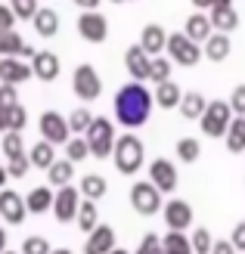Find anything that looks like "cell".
Returning <instances> with one entry per match:
<instances>
[{"instance_id":"obj_1","label":"cell","mask_w":245,"mask_h":254,"mask_svg":"<svg viewBox=\"0 0 245 254\" xmlns=\"http://www.w3.org/2000/svg\"><path fill=\"white\" fill-rule=\"evenodd\" d=\"M152 106H156V93H149V87L143 81H131L118 87L115 93V121H118L124 130H137L143 127L152 115Z\"/></svg>"},{"instance_id":"obj_2","label":"cell","mask_w":245,"mask_h":254,"mask_svg":"<svg viewBox=\"0 0 245 254\" xmlns=\"http://www.w3.org/2000/svg\"><path fill=\"white\" fill-rule=\"evenodd\" d=\"M143 158H146L143 139H140L137 133L118 136V143H115V149H112V161H115V168H118L121 174H137L140 168H143Z\"/></svg>"},{"instance_id":"obj_3","label":"cell","mask_w":245,"mask_h":254,"mask_svg":"<svg viewBox=\"0 0 245 254\" xmlns=\"http://www.w3.org/2000/svg\"><path fill=\"white\" fill-rule=\"evenodd\" d=\"M233 118H236V112H233V106H230V99L227 103L224 99H211L208 109H205V115L199 118V127H202V133L208 139H221V136H227Z\"/></svg>"},{"instance_id":"obj_4","label":"cell","mask_w":245,"mask_h":254,"mask_svg":"<svg viewBox=\"0 0 245 254\" xmlns=\"http://www.w3.org/2000/svg\"><path fill=\"white\" fill-rule=\"evenodd\" d=\"M87 146H90V155L93 158H109L115 143H118V136H115V124L109 118H93V124L87 127Z\"/></svg>"},{"instance_id":"obj_5","label":"cell","mask_w":245,"mask_h":254,"mask_svg":"<svg viewBox=\"0 0 245 254\" xmlns=\"http://www.w3.org/2000/svg\"><path fill=\"white\" fill-rule=\"evenodd\" d=\"M167 56H171L177 65H183V68H192V65H199V59L205 56V50L202 44H196L186 31H174V34H167V50H164Z\"/></svg>"},{"instance_id":"obj_6","label":"cell","mask_w":245,"mask_h":254,"mask_svg":"<svg viewBox=\"0 0 245 254\" xmlns=\"http://www.w3.org/2000/svg\"><path fill=\"white\" fill-rule=\"evenodd\" d=\"M164 192L152 183V180H140L131 186V205L137 214H143V217H152V214H159L164 208Z\"/></svg>"},{"instance_id":"obj_7","label":"cell","mask_w":245,"mask_h":254,"mask_svg":"<svg viewBox=\"0 0 245 254\" xmlns=\"http://www.w3.org/2000/svg\"><path fill=\"white\" fill-rule=\"evenodd\" d=\"M72 90H75V96H81L84 103L99 99V93H102V78H99V71L90 65V62H81V65L75 68V74H72Z\"/></svg>"},{"instance_id":"obj_8","label":"cell","mask_w":245,"mask_h":254,"mask_svg":"<svg viewBox=\"0 0 245 254\" xmlns=\"http://www.w3.org/2000/svg\"><path fill=\"white\" fill-rule=\"evenodd\" d=\"M37 127H41V139H47V143L53 146H66L72 139V127H69V118H62L59 112H44L41 121H37Z\"/></svg>"},{"instance_id":"obj_9","label":"cell","mask_w":245,"mask_h":254,"mask_svg":"<svg viewBox=\"0 0 245 254\" xmlns=\"http://www.w3.org/2000/svg\"><path fill=\"white\" fill-rule=\"evenodd\" d=\"M78 34L87 44H102L109 37V22L99 9H81L78 16Z\"/></svg>"},{"instance_id":"obj_10","label":"cell","mask_w":245,"mask_h":254,"mask_svg":"<svg viewBox=\"0 0 245 254\" xmlns=\"http://www.w3.org/2000/svg\"><path fill=\"white\" fill-rule=\"evenodd\" d=\"M78 208H81V189H75L72 183L56 189V198H53V214L59 223H72L78 217Z\"/></svg>"},{"instance_id":"obj_11","label":"cell","mask_w":245,"mask_h":254,"mask_svg":"<svg viewBox=\"0 0 245 254\" xmlns=\"http://www.w3.org/2000/svg\"><path fill=\"white\" fill-rule=\"evenodd\" d=\"M28 78H34L31 62L19 59V56H0V84H25Z\"/></svg>"},{"instance_id":"obj_12","label":"cell","mask_w":245,"mask_h":254,"mask_svg":"<svg viewBox=\"0 0 245 254\" xmlns=\"http://www.w3.org/2000/svg\"><path fill=\"white\" fill-rule=\"evenodd\" d=\"M208 16H211V25H214V31H236L239 28V12L233 6V0H214V6L208 9Z\"/></svg>"},{"instance_id":"obj_13","label":"cell","mask_w":245,"mask_h":254,"mask_svg":"<svg viewBox=\"0 0 245 254\" xmlns=\"http://www.w3.org/2000/svg\"><path fill=\"white\" fill-rule=\"evenodd\" d=\"M149 180L156 183L164 195H171L174 189H177V183H180V177H177V171H174V161H167V158H156L149 164Z\"/></svg>"},{"instance_id":"obj_14","label":"cell","mask_w":245,"mask_h":254,"mask_svg":"<svg viewBox=\"0 0 245 254\" xmlns=\"http://www.w3.org/2000/svg\"><path fill=\"white\" fill-rule=\"evenodd\" d=\"M25 214H28V208H25V198L16 189H0V220L16 226L25 220Z\"/></svg>"},{"instance_id":"obj_15","label":"cell","mask_w":245,"mask_h":254,"mask_svg":"<svg viewBox=\"0 0 245 254\" xmlns=\"http://www.w3.org/2000/svg\"><path fill=\"white\" fill-rule=\"evenodd\" d=\"M164 223H167V230H186V226L192 223V205L183 198H171V201H164Z\"/></svg>"},{"instance_id":"obj_16","label":"cell","mask_w":245,"mask_h":254,"mask_svg":"<svg viewBox=\"0 0 245 254\" xmlns=\"http://www.w3.org/2000/svg\"><path fill=\"white\" fill-rule=\"evenodd\" d=\"M59 68H62V62H59L56 53H50V50H37L34 59H31V71H34V78H37V81H44V84L56 81V78H59Z\"/></svg>"},{"instance_id":"obj_17","label":"cell","mask_w":245,"mask_h":254,"mask_svg":"<svg viewBox=\"0 0 245 254\" xmlns=\"http://www.w3.org/2000/svg\"><path fill=\"white\" fill-rule=\"evenodd\" d=\"M34 53L37 50L31 47V44H25V37L12 28V31H6V34H0V56H19V59H34Z\"/></svg>"},{"instance_id":"obj_18","label":"cell","mask_w":245,"mask_h":254,"mask_svg":"<svg viewBox=\"0 0 245 254\" xmlns=\"http://www.w3.org/2000/svg\"><path fill=\"white\" fill-rule=\"evenodd\" d=\"M149 62H152V56H149L140 44L127 47V53H124V65H127V71H131V78H134V81H149Z\"/></svg>"},{"instance_id":"obj_19","label":"cell","mask_w":245,"mask_h":254,"mask_svg":"<svg viewBox=\"0 0 245 254\" xmlns=\"http://www.w3.org/2000/svg\"><path fill=\"white\" fill-rule=\"evenodd\" d=\"M112 248H115V230L109 223H99L93 233H87L84 254H109Z\"/></svg>"},{"instance_id":"obj_20","label":"cell","mask_w":245,"mask_h":254,"mask_svg":"<svg viewBox=\"0 0 245 254\" xmlns=\"http://www.w3.org/2000/svg\"><path fill=\"white\" fill-rule=\"evenodd\" d=\"M140 47H143L149 56H162L167 50V31L162 25H146V28L140 31Z\"/></svg>"},{"instance_id":"obj_21","label":"cell","mask_w":245,"mask_h":254,"mask_svg":"<svg viewBox=\"0 0 245 254\" xmlns=\"http://www.w3.org/2000/svg\"><path fill=\"white\" fill-rule=\"evenodd\" d=\"M189 37H192V41H196V44H205V41H208V37L214 34V25H211V16H208V12H192V16L186 19V28H183Z\"/></svg>"},{"instance_id":"obj_22","label":"cell","mask_w":245,"mask_h":254,"mask_svg":"<svg viewBox=\"0 0 245 254\" xmlns=\"http://www.w3.org/2000/svg\"><path fill=\"white\" fill-rule=\"evenodd\" d=\"M53 186H34L28 195H25V208H28V214H44V211H53Z\"/></svg>"},{"instance_id":"obj_23","label":"cell","mask_w":245,"mask_h":254,"mask_svg":"<svg viewBox=\"0 0 245 254\" xmlns=\"http://www.w3.org/2000/svg\"><path fill=\"white\" fill-rule=\"evenodd\" d=\"M202 50H205V59H211V62H224V59L230 56V50H233V44H230V34L214 31L208 41L202 44Z\"/></svg>"},{"instance_id":"obj_24","label":"cell","mask_w":245,"mask_h":254,"mask_svg":"<svg viewBox=\"0 0 245 254\" xmlns=\"http://www.w3.org/2000/svg\"><path fill=\"white\" fill-rule=\"evenodd\" d=\"M177 109H180V115H183V118L199 121L205 115V109H208V99H205V93H199V90H189V93H183V99H180Z\"/></svg>"},{"instance_id":"obj_25","label":"cell","mask_w":245,"mask_h":254,"mask_svg":"<svg viewBox=\"0 0 245 254\" xmlns=\"http://www.w3.org/2000/svg\"><path fill=\"white\" fill-rule=\"evenodd\" d=\"M34 31L41 34V37H56L59 34V12L56 9H50V6H41L34 12Z\"/></svg>"},{"instance_id":"obj_26","label":"cell","mask_w":245,"mask_h":254,"mask_svg":"<svg viewBox=\"0 0 245 254\" xmlns=\"http://www.w3.org/2000/svg\"><path fill=\"white\" fill-rule=\"evenodd\" d=\"M72 177H75V161H69V158H56L47 168V180H50V186H53V189L69 186Z\"/></svg>"},{"instance_id":"obj_27","label":"cell","mask_w":245,"mask_h":254,"mask_svg":"<svg viewBox=\"0 0 245 254\" xmlns=\"http://www.w3.org/2000/svg\"><path fill=\"white\" fill-rule=\"evenodd\" d=\"M180 99H183V90H180L177 81H162V84H156V106H162V109H177Z\"/></svg>"},{"instance_id":"obj_28","label":"cell","mask_w":245,"mask_h":254,"mask_svg":"<svg viewBox=\"0 0 245 254\" xmlns=\"http://www.w3.org/2000/svg\"><path fill=\"white\" fill-rule=\"evenodd\" d=\"M164 254H196L192 251V239L183 236V230H167V236H162Z\"/></svg>"},{"instance_id":"obj_29","label":"cell","mask_w":245,"mask_h":254,"mask_svg":"<svg viewBox=\"0 0 245 254\" xmlns=\"http://www.w3.org/2000/svg\"><path fill=\"white\" fill-rule=\"evenodd\" d=\"M81 195L84 198H90V201H99L102 195L109 192V183H106V177H99V174H87V177H81Z\"/></svg>"},{"instance_id":"obj_30","label":"cell","mask_w":245,"mask_h":254,"mask_svg":"<svg viewBox=\"0 0 245 254\" xmlns=\"http://www.w3.org/2000/svg\"><path fill=\"white\" fill-rule=\"evenodd\" d=\"M75 223H78V230H81V233H93L96 226H99V211H96V201L84 198V201H81V208H78V217H75Z\"/></svg>"},{"instance_id":"obj_31","label":"cell","mask_w":245,"mask_h":254,"mask_svg":"<svg viewBox=\"0 0 245 254\" xmlns=\"http://www.w3.org/2000/svg\"><path fill=\"white\" fill-rule=\"evenodd\" d=\"M227 149L233 152V155H239V152H245V115H236L233 121H230V130H227Z\"/></svg>"},{"instance_id":"obj_32","label":"cell","mask_w":245,"mask_h":254,"mask_svg":"<svg viewBox=\"0 0 245 254\" xmlns=\"http://www.w3.org/2000/svg\"><path fill=\"white\" fill-rule=\"evenodd\" d=\"M28 158H31V164H34V168L47 171L50 164L56 161V146H53V143H47V139H41V143H34V146H31Z\"/></svg>"},{"instance_id":"obj_33","label":"cell","mask_w":245,"mask_h":254,"mask_svg":"<svg viewBox=\"0 0 245 254\" xmlns=\"http://www.w3.org/2000/svg\"><path fill=\"white\" fill-rule=\"evenodd\" d=\"M171 71H174V59L171 56H152V62H149V81L152 84L171 81Z\"/></svg>"},{"instance_id":"obj_34","label":"cell","mask_w":245,"mask_h":254,"mask_svg":"<svg viewBox=\"0 0 245 254\" xmlns=\"http://www.w3.org/2000/svg\"><path fill=\"white\" fill-rule=\"evenodd\" d=\"M0 149H3L6 161H9V158H16V155H25V136H22V130H6V133H3V143H0Z\"/></svg>"},{"instance_id":"obj_35","label":"cell","mask_w":245,"mask_h":254,"mask_svg":"<svg viewBox=\"0 0 245 254\" xmlns=\"http://www.w3.org/2000/svg\"><path fill=\"white\" fill-rule=\"evenodd\" d=\"M202 155V146H199V139L196 136H183L177 143V158L183 161V164H192V161H199Z\"/></svg>"},{"instance_id":"obj_36","label":"cell","mask_w":245,"mask_h":254,"mask_svg":"<svg viewBox=\"0 0 245 254\" xmlns=\"http://www.w3.org/2000/svg\"><path fill=\"white\" fill-rule=\"evenodd\" d=\"M93 112H90L87 106H81V109H75L72 115H69V127H72V133H87V127L93 124Z\"/></svg>"},{"instance_id":"obj_37","label":"cell","mask_w":245,"mask_h":254,"mask_svg":"<svg viewBox=\"0 0 245 254\" xmlns=\"http://www.w3.org/2000/svg\"><path fill=\"white\" fill-rule=\"evenodd\" d=\"M87 155H90L87 136H78V133H75V136L69 139V143H66V158H69V161H75V164H78V161H84Z\"/></svg>"},{"instance_id":"obj_38","label":"cell","mask_w":245,"mask_h":254,"mask_svg":"<svg viewBox=\"0 0 245 254\" xmlns=\"http://www.w3.org/2000/svg\"><path fill=\"white\" fill-rule=\"evenodd\" d=\"M189 239H192V251H196V254H211V248H214L211 230H205V226H199V230L192 233Z\"/></svg>"},{"instance_id":"obj_39","label":"cell","mask_w":245,"mask_h":254,"mask_svg":"<svg viewBox=\"0 0 245 254\" xmlns=\"http://www.w3.org/2000/svg\"><path fill=\"white\" fill-rule=\"evenodd\" d=\"M9 6H12V12H16V19H22V22H31L34 12L41 9L37 0H9Z\"/></svg>"},{"instance_id":"obj_40","label":"cell","mask_w":245,"mask_h":254,"mask_svg":"<svg viewBox=\"0 0 245 254\" xmlns=\"http://www.w3.org/2000/svg\"><path fill=\"white\" fill-rule=\"evenodd\" d=\"M31 168H34V164H31V158H28V155H16V158H9V164H6L9 177H16V180H22V177L28 174Z\"/></svg>"},{"instance_id":"obj_41","label":"cell","mask_w":245,"mask_h":254,"mask_svg":"<svg viewBox=\"0 0 245 254\" xmlns=\"http://www.w3.org/2000/svg\"><path fill=\"white\" fill-rule=\"evenodd\" d=\"M22 254H50V242L44 236H28L22 242Z\"/></svg>"},{"instance_id":"obj_42","label":"cell","mask_w":245,"mask_h":254,"mask_svg":"<svg viewBox=\"0 0 245 254\" xmlns=\"http://www.w3.org/2000/svg\"><path fill=\"white\" fill-rule=\"evenodd\" d=\"M137 254H164V245H162V236L156 233H146L143 236V242H140Z\"/></svg>"},{"instance_id":"obj_43","label":"cell","mask_w":245,"mask_h":254,"mask_svg":"<svg viewBox=\"0 0 245 254\" xmlns=\"http://www.w3.org/2000/svg\"><path fill=\"white\" fill-rule=\"evenodd\" d=\"M25 124H28V112H25L22 103L9 106V130H25Z\"/></svg>"},{"instance_id":"obj_44","label":"cell","mask_w":245,"mask_h":254,"mask_svg":"<svg viewBox=\"0 0 245 254\" xmlns=\"http://www.w3.org/2000/svg\"><path fill=\"white\" fill-rule=\"evenodd\" d=\"M16 12H12V6L9 3H0V34H6V31H12L16 28Z\"/></svg>"},{"instance_id":"obj_45","label":"cell","mask_w":245,"mask_h":254,"mask_svg":"<svg viewBox=\"0 0 245 254\" xmlns=\"http://www.w3.org/2000/svg\"><path fill=\"white\" fill-rule=\"evenodd\" d=\"M230 106H233L236 115H245V84L233 87V93H230Z\"/></svg>"},{"instance_id":"obj_46","label":"cell","mask_w":245,"mask_h":254,"mask_svg":"<svg viewBox=\"0 0 245 254\" xmlns=\"http://www.w3.org/2000/svg\"><path fill=\"white\" fill-rule=\"evenodd\" d=\"M16 103H19L16 84H0V106H16Z\"/></svg>"},{"instance_id":"obj_47","label":"cell","mask_w":245,"mask_h":254,"mask_svg":"<svg viewBox=\"0 0 245 254\" xmlns=\"http://www.w3.org/2000/svg\"><path fill=\"white\" fill-rule=\"evenodd\" d=\"M230 242H233L239 251H245V220L233 226V236H230Z\"/></svg>"},{"instance_id":"obj_48","label":"cell","mask_w":245,"mask_h":254,"mask_svg":"<svg viewBox=\"0 0 245 254\" xmlns=\"http://www.w3.org/2000/svg\"><path fill=\"white\" fill-rule=\"evenodd\" d=\"M236 251H239V248L230 242V239H227V242L221 239V242H214V248H211V254H236Z\"/></svg>"},{"instance_id":"obj_49","label":"cell","mask_w":245,"mask_h":254,"mask_svg":"<svg viewBox=\"0 0 245 254\" xmlns=\"http://www.w3.org/2000/svg\"><path fill=\"white\" fill-rule=\"evenodd\" d=\"M9 130V106H0V133Z\"/></svg>"},{"instance_id":"obj_50","label":"cell","mask_w":245,"mask_h":254,"mask_svg":"<svg viewBox=\"0 0 245 254\" xmlns=\"http://www.w3.org/2000/svg\"><path fill=\"white\" fill-rule=\"evenodd\" d=\"M75 6H81V9H99V3L102 0H72Z\"/></svg>"},{"instance_id":"obj_51","label":"cell","mask_w":245,"mask_h":254,"mask_svg":"<svg viewBox=\"0 0 245 254\" xmlns=\"http://www.w3.org/2000/svg\"><path fill=\"white\" fill-rule=\"evenodd\" d=\"M189 3H192V6H196L199 12H208V9L214 6V0H189Z\"/></svg>"},{"instance_id":"obj_52","label":"cell","mask_w":245,"mask_h":254,"mask_svg":"<svg viewBox=\"0 0 245 254\" xmlns=\"http://www.w3.org/2000/svg\"><path fill=\"white\" fill-rule=\"evenodd\" d=\"M6 180H9V171L0 168V189H6Z\"/></svg>"},{"instance_id":"obj_53","label":"cell","mask_w":245,"mask_h":254,"mask_svg":"<svg viewBox=\"0 0 245 254\" xmlns=\"http://www.w3.org/2000/svg\"><path fill=\"white\" fill-rule=\"evenodd\" d=\"M3 251H6V230L0 226V254H3Z\"/></svg>"},{"instance_id":"obj_54","label":"cell","mask_w":245,"mask_h":254,"mask_svg":"<svg viewBox=\"0 0 245 254\" xmlns=\"http://www.w3.org/2000/svg\"><path fill=\"white\" fill-rule=\"evenodd\" d=\"M50 254H72V251H69V248H53Z\"/></svg>"},{"instance_id":"obj_55","label":"cell","mask_w":245,"mask_h":254,"mask_svg":"<svg viewBox=\"0 0 245 254\" xmlns=\"http://www.w3.org/2000/svg\"><path fill=\"white\" fill-rule=\"evenodd\" d=\"M109 254H127V251H124V248H112Z\"/></svg>"},{"instance_id":"obj_56","label":"cell","mask_w":245,"mask_h":254,"mask_svg":"<svg viewBox=\"0 0 245 254\" xmlns=\"http://www.w3.org/2000/svg\"><path fill=\"white\" fill-rule=\"evenodd\" d=\"M112 3H131V0H112Z\"/></svg>"},{"instance_id":"obj_57","label":"cell","mask_w":245,"mask_h":254,"mask_svg":"<svg viewBox=\"0 0 245 254\" xmlns=\"http://www.w3.org/2000/svg\"><path fill=\"white\" fill-rule=\"evenodd\" d=\"M3 254H16V251H3Z\"/></svg>"}]
</instances>
